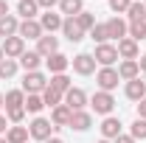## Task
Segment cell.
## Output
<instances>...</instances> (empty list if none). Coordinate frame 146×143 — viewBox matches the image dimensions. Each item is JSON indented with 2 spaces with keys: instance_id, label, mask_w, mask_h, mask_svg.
I'll return each mask as SVG.
<instances>
[{
  "instance_id": "2e32d148",
  "label": "cell",
  "mask_w": 146,
  "mask_h": 143,
  "mask_svg": "<svg viewBox=\"0 0 146 143\" xmlns=\"http://www.w3.org/2000/svg\"><path fill=\"white\" fill-rule=\"evenodd\" d=\"M62 23H65V20L59 17V14H54V11H45V14L39 17V25H42V31H48V34L59 31V28H62Z\"/></svg>"
},
{
  "instance_id": "8992f818",
  "label": "cell",
  "mask_w": 146,
  "mask_h": 143,
  "mask_svg": "<svg viewBox=\"0 0 146 143\" xmlns=\"http://www.w3.org/2000/svg\"><path fill=\"white\" fill-rule=\"evenodd\" d=\"M90 104H93V109H96L98 115H110V112H112V107H115V98H112L110 93H104V90H98V93L93 95Z\"/></svg>"
},
{
  "instance_id": "ffe728a7",
  "label": "cell",
  "mask_w": 146,
  "mask_h": 143,
  "mask_svg": "<svg viewBox=\"0 0 146 143\" xmlns=\"http://www.w3.org/2000/svg\"><path fill=\"white\" fill-rule=\"evenodd\" d=\"M127 98H132V101L146 98V81H141V76L132 79V81H127Z\"/></svg>"
},
{
  "instance_id": "83f0119b",
  "label": "cell",
  "mask_w": 146,
  "mask_h": 143,
  "mask_svg": "<svg viewBox=\"0 0 146 143\" xmlns=\"http://www.w3.org/2000/svg\"><path fill=\"white\" fill-rule=\"evenodd\" d=\"M59 11L68 14V17H76V14H82L84 9H82V0H59Z\"/></svg>"
},
{
  "instance_id": "6da1fadb",
  "label": "cell",
  "mask_w": 146,
  "mask_h": 143,
  "mask_svg": "<svg viewBox=\"0 0 146 143\" xmlns=\"http://www.w3.org/2000/svg\"><path fill=\"white\" fill-rule=\"evenodd\" d=\"M45 87H48V79H45L39 70L25 73V79H23V93H28V95H39Z\"/></svg>"
},
{
  "instance_id": "1f68e13d",
  "label": "cell",
  "mask_w": 146,
  "mask_h": 143,
  "mask_svg": "<svg viewBox=\"0 0 146 143\" xmlns=\"http://www.w3.org/2000/svg\"><path fill=\"white\" fill-rule=\"evenodd\" d=\"M129 39H135V42L146 39V20L143 23H129Z\"/></svg>"
},
{
  "instance_id": "8d00e7d4",
  "label": "cell",
  "mask_w": 146,
  "mask_h": 143,
  "mask_svg": "<svg viewBox=\"0 0 146 143\" xmlns=\"http://www.w3.org/2000/svg\"><path fill=\"white\" fill-rule=\"evenodd\" d=\"M129 3H132V0H110V9H112L115 14H127Z\"/></svg>"
},
{
  "instance_id": "d4e9b609",
  "label": "cell",
  "mask_w": 146,
  "mask_h": 143,
  "mask_svg": "<svg viewBox=\"0 0 146 143\" xmlns=\"http://www.w3.org/2000/svg\"><path fill=\"white\" fill-rule=\"evenodd\" d=\"M3 104H6V109L23 107V104H25V93H23V90H9V93L3 95Z\"/></svg>"
},
{
  "instance_id": "c3c4849f",
  "label": "cell",
  "mask_w": 146,
  "mask_h": 143,
  "mask_svg": "<svg viewBox=\"0 0 146 143\" xmlns=\"http://www.w3.org/2000/svg\"><path fill=\"white\" fill-rule=\"evenodd\" d=\"M98 143H110V140H104V138H101V140H98Z\"/></svg>"
},
{
  "instance_id": "7bdbcfd3",
  "label": "cell",
  "mask_w": 146,
  "mask_h": 143,
  "mask_svg": "<svg viewBox=\"0 0 146 143\" xmlns=\"http://www.w3.org/2000/svg\"><path fill=\"white\" fill-rule=\"evenodd\" d=\"M138 65H141V70H143V73H146V54H143V56H141V59H138Z\"/></svg>"
},
{
  "instance_id": "5bb4252c",
  "label": "cell",
  "mask_w": 146,
  "mask_h": 143,
  "mask_svg": "<svg viewBox=\"0 0 146 143\" xmlns=\"http://www.w3.org/2000/svg\"><path fill=\"white\" fill-rule=\"evenodd\" d=\"M62 34L68 36L70 42H82V39H84V31L79 28V23H76V17H68L65 23H62Z\"/></svg>"
},
{
  "instance_id": "d590c367",
  "label": "cell",
  "mask_w": 146,
  "mask_h": 143,
  "mask_svg": "<svg viewBox=\"0 0 146 143\" xmlns=\"http://www.w3.org/2000/svg\"><path fill=\"white\" fill-rule=\"evenodd\" d=\"M6 118H9L11 124H20V121L25 118V107H14V109H6Z\"/></svg>"
},
{
  "instance_id": "d6986e66",
  "label": "cell",
  "mask_w": 146,
  "mask_h": 143,
  "mask_svg": "<svg viewBox=\"0 0 146 143\" xmlns=\"http://www.w3.org/2000/svg\"><path fill=\"white\" fill-rule=\"evenodd\" d=\"M45 62H48V70H51V73H65V70H68V65H70V59H68L65 54H59V51L51 54Z\"/></svg>"
},
{
  "instance_id": "484cf974",
  "label": "cell",
  "mask_w": 146,
  "mask_h": 143,
  "mask_svg": "<svg viewBox=\"0 0 146 143\" xmlns=\"http://www.w3.org/2000/svg\"><path fill=\"white\" fill-rule=\"evenodd\" d=\"M48 87H51V90H56V93H62V95H65V93L70 90V79H68L65 73H54V76H51V81H48Z\"/></svg>"
},
{
  "instance_id": "52a82bcc",
  "label": "cell",
  "mask_w": 146,
  "mask_h": 143,
  "mask_svg": "<svg viewBox=\"0 0 146 143\" xmlns=\"http://www.w3.org/2000/svg\"><path fill=\"white\" fill-rule=\"evenodd\" d=\"M84 104H87V93H84L82 87H70L68 93H65V107H70L73 112L84 109Z\"/></svg>"
},
{
  "instance_id": "ee69618b",
  "label": "cell",
  "mask_w": 146,
  "mask_h": 143,
  "mask_svg": "<svg viewBox=\"0 0 146 143\" xmlns=\"http://www.w3.org/2000/svg\"><path fill=\"white\" fill-rule=\"evenodd\" d=\"M45 143H62V140H59V138H48Z\"/></svg>"
},
{
  "instance_id": "f546056e",
  "label": "cell",
  "mask_w": 146,
  "mask_h": 143,
  "mask_svg": "<svg viewBox=\"0 0 146 143\" xmlns=\"http://www.w3.org/2000/svg\"><path fill=\"white\" fill-rule=\"evenodd\" d=\"M42 101H45V107H59V104H62V93L45 87V90H42Z\"/></svg>"
},
{
  "instance_id": "3957f363",
  "label": "cell",
  "mask_w": 146,
  "mask_h": 143,
  "mask_svg": "<svg viewBox=\"0 0 146 143\" xmlns=\"http://www.w3.org/2000/svg\"><path fill=\"white\" fill-rule=\"evenodd\" d=\"M93 59L101 65V68H112V62L118 59V48L115 45H96V54H93Z\"/></svg>"
},
{
  "instance_id": "bcb514c9",
  "label": "cell",
  "mask_w": 146,
  "mask_h": 143,
  "mask_svg": "<svg viewBox=\"0 0 146 143\" xmlns=\"http://www.w3.org/2000/svg\"><path fill=\"white\" fill-rule=\"evenodd\" d=\"M0 62H3V48H0Z\"/></svg>"
},
{
  "instance_id": "9c48e42d",
  "label": "cell",
  "mask_w": 146,
  "mask_h": 143,
  "mask_svg": "<svg viewBox=\"0 0 146 143\" xmlns=\"http://www.w3.org/2000/svg\"><path fill=\"white\" fill-rule=\"evenodd\" d=\"M107 36L110 39H127L129 36V23H124L121 17H112V20H107Z\"/></svg>"
},
{
  "instance_id": "e575fe53",
  "label": "cell",
  "mask_w": 146,
  "mask_h": 143,
  "mask_svg": "<svg viewBox=\"0 0 146 143\" xmlns=\"http://www.w3.org/2000/svg\"><path fill=\"white\" fill-rule=\"evenodd\" d=\"M76 23H79V28H82V31H90L93 25H96V20H93L90 11H82V14H76Z\"/></svg>"
},
{
  "instance_id": "ba28073f",
  "label": "cell",
  "mask_w": 146,
  "mask_h": 143,
  "mask_svg": "<svg viewBox=\"0 0 146 143\" xmlns=\"http://www.w3.org/2000/svg\"><path fill=\"white\" fill-rule=\"evenodd\" d=\"M73 70L79 73V76H90L93 70H96V59H93V54H79L70 59Z\"/></svg>"
},
{
  "instance_id": "277c9868",
  "label": "cell",
  "mask_w": 146,
  "mask_h": 143,
  "mask_svg": "<svg viewBox=\"0 0 146 143\" xmlns=\"http://www.w3.org/2000/svg\"><path fill=\"white\" fill-rule=\"evenodd\" d=\"M51 129H54V124L51 121H45V118H34L31 124H28V135L34 138V140H48L51 138Z\"/></svg>"
},
{
  "instance_id": "f1b7e54d",
  "label": "cell",
  "mask_w": 146,
  "mask_h": 143,
  "mask_svg": "<svg viewBox=\"0 0 146 143\" xmlns=\"http://www.w3.org/2000/svg\"><path fill=\"white\" fill-rule=\"evenodd\" d=\"M90 39L96 42V45H104V42L110 39L107 36V23H96V25L90 28Z\"/></svg>"
},
{
  "instance_id": "7a4b0ae2",
  "label": "cell",
  "mask_w": 146,
  "mask_h": 143,
  "mask_svg": "<svg viewBox=\"0 0 146 143\" xmlns=\"http://www.w3.org/2000/svg\"><path fill=\"white\" fill-rule=\"evenodd\" d=\"M96 81H98V87L104 90V93H112V90L118 87V81H121V76L115 68H101L98 76H96Z\"/></svg>"
},
{
  "instance_id": "f35d334b",
  "label": "cell",
  "mask_w": 146,
  "mask_h": 143,
  "mask_svg": "<svg viewBox=\"0 0 146 143\" xmlns=\"http://www.w3.org/2000/svg\"><path fill=\"white\" fill-rule=\"evenodd\" d=\"M138 118H143V121H146V98L138 101Z\"/></svg>"
},
{
  "instance_id": "4dcf8cb0",
  "label": "cell",
  "mask_w": 146,
  "mask_h": 143,
  "mask_svg": "<svg viewBox=\"0 0 146 143\" xmlns=\"http://www.w3.org/2000/svg\"><path fill=\"white\" fill-rule=\"evenodd\" d=\"M129 135H132L135 140H146V121L143 118H135V124L129 126Z\"/></svg>"
},
{
  "instance_id": "603a6c76",
  "label": "cell",
  "mask_w": 146,
  "mask_h": 143,
  "mask_svg": "<svg viewBox=\"0 0 146 143\" xmlns=\"http://www.w3.org/2000/svg\"><path fill=\"white\" fill-rule=\"evenodd\" d=\"M28 126H9V132H6V140L9 143H28Z\"/></svg>"
},
{
  "instance_id": "cb8c5ba5",
  "label": "cell",
  "mask_w": 146,
  "mask_h": 143,
  "mask_svg": "<svg viewBox=\"0 0 146 143\" xmlns=\"http://www.w3.org/2000/svg\"><path fill=\"white\" fill-rule=\"evenodd\" d=\"M39 62H42V56L36 54V51H25V54L20 56V65L25 68V73H34L39 68Z\"/></svg>"
},
{
  "instance_id": "4316f807",
  "label": "cell",
  "mask_w": 146,
  "mask_h": 143,
  "mask_svg": "<svg viewBox=\"0 0 146 143\" xmlns=\"http://www.w3.org/2000/svg\"><path fill=\"white\" fill-rule=\"evenodd\" d=\"M17 11L23 14V20H34L36 11H39V6H36V0H20V3H17Z\"/></svg>"
},
{
  "instance_id": "74e56055",
  "label": "cell",
  "mask_w": 146,
  "mask_h": 143,
  "mask_svg": "<svg viewBox=\"0 0 146 143\" xmlns=\"http://www.w3.org/2000/svg\"><path fill=\"white\" fill-rule=\"evenodd\" d=\"M36 6H42V9H54V6H59V0H36Z\"/></svg>"
},
{
  "instance_id": "5b68a950",
  "label": "cell",
  "mask_w": 146,
  "mask_h": 143,
  "mask_svg": "<svg viewBox=\"0 0 146 143\" xmlns=\"http://www.w3.org/2000/svg\"><path fill=\"white\" fill-rule=\"evenodd\" d=\"M0 48H3V56H6V59H17V56L25 54V39H23V36H9Z\"/></svg>"
},
{
  "instance_id": "8fae6325",
  "label": "cell",
  "mask_w": 146,
  "mask_h": 143,
  "mask_svg": "<svg viewBox=\"0 0 146 143\" xmlns=\"http://www.w3.org/2000/svg\"><path fill=\"white\" fill-rule=\"evenodd\" d=\"M42 34L45 31H42L39 20H23L20 23V31H17V36H23V39H39Z\"/></svg>"
},
{
  "instance_id": "44dd1931",
  "label": "cell",
  "mask_w": 146,
  "mask_h": 143,
  "mask_svg": "<svg viewBox=\"0 0 146 143\" xmlns=\"http://www.w3.org/2000/svg\"><path fill=\"white\" fill-rule=\"evenodd\" d=\"M127 17H129V23H143L146 20V3L143 0H132L127 9Z\"/></svg>"
},
{
  "instance_id": "ab89813d",
  "label": "cell",
  "mask_w": 146,
  "mask_h": 143,
  "mask_svg": "<svg viewBox=\"0 0 146 143\" xmlns=\"http://www.w3.org/2000/svg\"><path fill=\"white\" fill-rule=\"evenodd\" d=\"M112 143H135V138H132V135H118Z\"/></svg>"
},
{
  "instance_id": "681fc988",
  "label": "cell",
  "mask_w": 146,
  "mask_h": 143,
  "mask_svg": "<svg viewBox=\"0 0 146 143\" xmlns=\"http://www.w3.org/2000/svg\"><path fill=\"white\" fill-rule=\"evenodd\" d=\"M143 3H146V0H143Z\"/></svg>"
},
{
  "instance_id": "9a60e30c",
  "label": "cell",
  "mask_w": 146,
  "mask_h": 143,
  "mask_svg": "<svg viewBox=\"0 0 146 143\" xmlns=\"http://www.w3.org/2000/svg\"><path fill=\"white\" fill-rule=\"evenodd\" d=\"M101 135H104V140H115V138L121 135V121L112 118V115H107L104 124H101Z\"/></svg>"
},
{
  "instance_id": "7402d4cb",
  "label": "cell",
  "mask_w": 146,
  "mask_h": 143,
  "mask_svg": "<svg viewBox=\"0 0 146 143\" xmlns=\"http://www.w3.org/2000/svg\"><path fill=\"white\" fill-rule=\"evenodd\" d=\"M118 56H121V59H138V42H135V39H121V42H118Z\"/></svg>"
},
{
  "instance_id": "836d02e7",
  "label": "cell",
  "mask_w": 146,
  "mask_h": 143,
  "mask_svg": "<svg viewBox=\"0 0 146 143\" xmlns=\"http://www.w3.org/2000/svg\"><path fill=\"white\" fill-rule=\"evenodd\" d=\"M23 107H25V112H39V109L45 107V101H42V95H28V98H25V104H23Z\"/></svg>"
},
{
  "instance_id": "d6a6232c",
  "label": "cell",
  "mask_w": 146,
  "mask_h": 143,
  "mask_svg": "<svg viewBox=\"0 0 146 143\" xmlns=\"http://www.w3.org/2000/svg\"><path fill=\"white\" fill-rule=\"evenodd\" d=\"M17 73V59H3L0 62V79H11Z\"/></svg>"
},
{
  "instance_id": "7c38bea8",
  "label": "cell",
  "mask_w": 146,
  "mask_h": 143,
  "mask_svg": "<svg viewBox=\"0 0 146 143\" xmlns=\"http://www.w3.org/2000/svg\"><path fill=\"white\" fill-rule=\"evenodd\" d=\"M118 76H121V81H132V79H138V76H141V65H138V59H124L121 68H118Z\"/></svg>"
},
{
  "instance_id": "7dc6e473",
  "label": "cell",
  "mask_w": 146,
  "mask_h": 143,
  "mask_svg": "<svg viewBox=\"0 0 146 143\" xmlns=\"http://www.w3.org/2000/svg\"><path fill=\"white\" fill-rule=\"evenodd\" d=\"M0 143H9V140H6V138H0Z\"/></svg>"
},
{
  "instance_id": "f6af8a7d",
  "label": "cell",
  "mask_w": 146,
  "mask_h": 143,
  "mask_svg": "<svg viewBox=\"0 0 146 143\" xmlns=\"http://www.w3.org/2000/svg\"><path fill=\"white\" fill-rule=\"evenodd\" d=\"M0 107H3V93H0Z\"/></svg>"
},
{
  "instance_id": "ac0fdd59",
  "label": "cell",
  "mask_w": 146,
  "mask_h": 143,
  "mask_svg": "<svg viewBox=\"0 0 146 143\" xmlns=\"http://www.w3.org/2000/svg\"><path fill=\"white\" fill-rule=\"evenodd\" d=\"M17 31H20V23H17V17L14 14H6V17H0V36H17Z\"/></svg>"
},
{
  "instance_id": "b9f144b4",
  "label": "cell",
  "mask_w": 146,
  "mask_h": 143,
  "mask_svg": "<svg viewBox=\"0 0 146 143\" xmlns=\"http://www.w3.org/2000/svg\"><path fill=\"white\" fill-rule=\"evenodd\" d=\"M6 14H9V3H6V0H0V17H6Z\"/></svg>"
},
{
  "instance_id": "4fadbf2b",
  "label": "cell",
  "mask_w": 146,
  "mask_h": 143,
  "mask_svg": "<svg viewBox=\"0 0 146 143\" xmlns=\"http://www.w3.org/2000/svg\"><path fill=\"white\" fill-rule=\"evenodd\" d=\"M70 115H73V109L65 107V104L54 107V112H51V124H54V129H59V126H70Z\"/></svg>"
},
{
  "instance_id": "30bf717a",
  "label": "cell",
  "mask_w": 146,
  "mask_h": 143,
  "mask_svg": "<svg viewBox=\"0 0 146 143\" xmlns=\"http://www.w3.org/2000/svg\"><path fill=\"white\" fill-rule=\"evenodd\" d=\"M56 51H59V39H56L54 34H42L39 39H36V54H39V56L48 59V56L56 54Z\"/></svg>"
},
{
  "instance_id": "e0dca14e",
  "label": "cell",
  "mask_w": 146,
  "mask_h": 143,
  "mask_svg": "<svg viewBox=\"0 0 146 143\" xmlns=\"http://www.w3.org/2000/svg\"><path fill=\"white\" fill-rule=\"evenodd\" d=\"M93 124L90 112H84V109H79V112H73L70 115V129H76V132H87Z\"/></svg>"
},
{
  "instance_id": "60d3db41",
  "label": "cell",
  "mask_w": 146,
  "mask_h": 143,
  "mask_svg": "<svg viewBox=\"0 0 146 143\" xmlns=\"http://www.w3.org/2000/svg\"><path fill=\"white\" fill-rule=\"evenodd\" d=\"M3 132H9V118L6 115H0V138H3Z\"/></svg>"
}]
</instances>
